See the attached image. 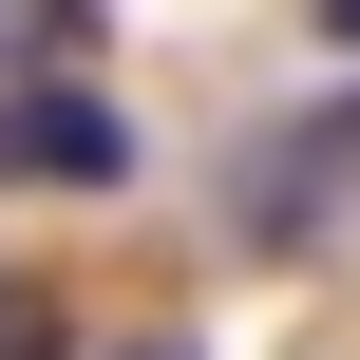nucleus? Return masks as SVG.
I'll return each mask as SVG.
<instances>
[{"label":"nucleus","mask_w":360,"mask_h":360,"mask_svg":"<svg viewBox=\"0 0 360 360\" xmlns=\"http://www.w3.org/2000/svg\"><path fill=\"white\" fill-rule=\"evenodd\" d=\"M0 190H133V114L95 76H0Z\"/></svg>","instance_id":"f257e3e1"},{"label":"nucleus","mask_w":360,"mask_h":360,"mask_svg":"<svg viewBox=\"0 0 360 360\" xmlns=\"http://www.w3.org/2000/svg\"><path fill=\"white\" fill-rule=\"evenodd\" d=\"M360 190V133H247V171H228V228L247 247H323Z\"/></svg>","instance_id":"f03ea898"},{"label":"nucleus","mask_w":360,"mask_h":360,"mask_svg":"<svg viewBox=\"0 0 360 360\" xmlns=\"http://www.w3.org/2000/svg\"><path fill=\"white\" fill-rule=\"evenodd\" d=\"M0 360H57V285H19V266H0Z\"/></svg>","instance_id":"7ed1b4c3"},{"label":"nucleus","mask_w":360,"mask_h":360,"mask_svg":"<svg viewBox=\"0 0 360 360\" xmlns=\"http://www.w3.org/2000/svg\"><path fill=\"white\" fill-rule=\"evenodd\" d=\"M114 360H209V342H190V323H171V342H114Z\"/></svg>","instance_id":"20e7f679"}]
</instances>
